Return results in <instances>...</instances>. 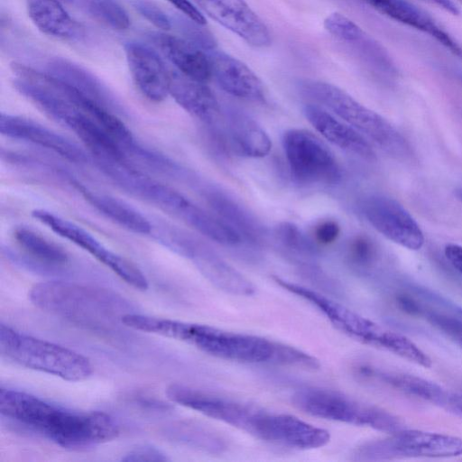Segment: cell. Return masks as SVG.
<instances>
[{"mask_svg":"<svg viewBox=\"0 0 462 462\" xmlns=\"http://www.w3.org/2000/svg\"><path fill=\"white\" fill-rule=\"evenodd\" d=\"M363 373L410 396L441 406L447 391L434 382L406 373L384 372L367 367Z\"/></svg>","mask_w":462,"mask_h":462,"instance_id":"27","label":"cell"},{"mask_svg":"<svg viewBox=\"0 0 462 462\" xmlns=\"http://www.w3.org/2000/svg\"><path fill=\"white\" fill-rule=\"evenodd\" d=\"M380 14L423 32L462 59V47L425 11L408 0H363Z\"/></svg>","mask_w":462,"mask_h":462,"instance_id":"20","label":"cell"},{"mask_svg":"<svg viewBox=\"0 0 462 462\" xmlns=\"http://www.w3.org/2000/svg\"><path fill=\"white\" fill-rule=\"evenodd\" d=\"M325 29L337 39L351 43L360 38L365 32L346 16L333 13L324 20Z\"/></svg>","mask_w":462,"mask_h":462,"instance_id":"34","label":"cell"},{"mask_svg":"<svg viewBox=\"0 0 462 462\" xmlns=\"http://www.w3.org/2000/svg\"><path fill=\"white\" fill-rule=\"evenodd\" d=\"M300 91L312 103L347 123L390 156L407 160L412 155L408 141L390 122L339 87L321 80L306 79L300 83Z\"/></svg>","mask_w":462,"mask_h":462,"instance_id":"3","label":"cell"},{"mask_svg":"<svg viewBox=\"0 0 462 462\" xmlns=\"http://www.w3.org/2000/svg\"><path fill=\"white\" fill-rule=\"evenodd\" d=\"M134 9L157 28L167 31L172 26V19L151 0H132Z\"/></svg>","mask_w":462,"mask_h":462,"instance_id":"35","label":"cell"},{"mask_svg":"<svg viewBox=\"0 0 462 462\" xmlns=\"http://www.w3.org/2000/svg\"><path fill=\"white\" fill-rule=\"evenodd\" d=\"M462 455V438L419 430L402 429L388 437L359 446L354 460L378 461L416 457H453Z\"/></svg>","mask_w":462,"mask_h":462,"instance_id":"7","label":"cell"},{"mask_svg":"<svg viewBox=\"0 0 462 462\" xmlns=\"http://www.w3.org/2000/svg\"><path fill=\"white\" fill-rule=\"evenodd\" d=\"M123 461H166L169 458L160 449L152 446H140L130 450Z\"/></svg>","mask_w":462,"mask_h":462,"instance_id":"37","label":"cell"},{"mask_svg":"<svg viewBox=\"0 0 462 462\" xmlns=\"http://www.w3.org/2000/svg\"><path fill=\"white\" fill-rule=\"evenodd\" d=\"M1 415L63 448L79 450L110 441L119 434L116 421L103 411H75L32 394L0 389Z\"/></svg>","mask_w":462,"mask_h":462,"instance_id":"1","label":"cell"},{"mask_svg":"<svg viewBox=\"0 0 462 462\" xmlns=\"http://www.w3.org/2000/svg\"><path fill=\"white\" fill-rule=\"evenodd\" d=\"M377 248L366 236H354L346 250V260L350 267L362 271L370 268L376 260Z\"/></svg>","mask_w":462,"mask_h":462,"instance_id":"31","label":"cell"},{"mask_svg":"<svg viewBox=\"0 0 462 462\" xmlns=\"http://www.w3.org/2000/svg\"><path fill=\"white\" fill-rule=\"evenodd\" d=\"M59 1H60V2L69 3V2H71V1H73V0H59Z\"/></svg>","mask_w":462,"mask_h":462,"instance_id":"43","label":"cell"},{"mask_svg":"<svg viewBox=\"0 0 462 462\" xmlns=\"http://www.w3.org/2000/svg\"><path fill=\"white\" fill-rule=\"evenodd\" d=\"M303 114L316 131L329 143L363 159H374L375 154L368 140L328 109L310 103L303 107Z\"/></svg>","mask_w":462,"mask_h":462,"instance_id":"18","label":"cell"},{"mask_svg":"<svg viewBox=\"0 0 462 462\" xmlns=\"http://www.w3.org/2000/svg\"><path fill=\"white\" fill-rule=\"evenodd\" d=\"M210 18L256 48L271 44L268 27L245 0H193Z\"/></svg>","mask_w":462,"mask_h":462,"instance_id":"12","label":"cell"},{"mask_svg":"<svg viewBox=\"0 0 462 462\" xmlns=\"http://www.w3.org/2000/svg\"><path fill=\"white\" fill-rule=\"evenodd\" d=\"M202 192L215 214L231 226L243 239L255 245L264 241L267 236L265 226L231 195L214 186L205 188Z\"/></svg>","mask_w":462,"mask_h":462,"instance_id":"23","label":"cell"},{"mask_svg":"<svg viewBox=\"0 0 462 462\" xmlns=\"http://www.w3.org/2000/svg\"><path fill=\"white\" fill-rule=\"evenodd\" d=\"M183 38L200 48L206 52L217 49V42L210 32L204 29L202 24L196 23L188 16H177L173 19Z\"/></svg>","mask_w":462,"mask_h":462,"instance_id":"33","label":"cell"},{"mask_svg":"<svg viewBox=\"0 0 462 462\" xmlns=\"http://www.w3.org/2000/svg\"><path fill=\"white\" fill-rule=\"evenodd\" d=\"M30 300L42 310L86 325H97L117 315L125 303L110 291L61 281L33 285Z\"/></svg>","mask_w":462,"mask_h":462,"instance_id":"5","label":"cell"},{"mask_svg":"<svg viewBox=\"0 0 462 462\" xmlns=\"http://www.w3.org/2000/svg\"><path fill=\"white\" fill-rule=\"evenodd\" d=\"M170 94L184 110L205 124L214 125L221 116L220 105L205 82L171 71Z\"/></svg>","mask_w":462,"mask_h":462,"instance_id":"22","label":"cell"},{"mask_svg":"<svg viewBox=\"0 0 462 462\" xmlns=\"http://www.w3.org/2000/svg\"><path fill=\"white\" fill-rule=\"evenodd\" d=\"M184 256L189 258L219 290L237 296L254 293L255 288L251 281L209 246L191 238Z\"/></svg>","mask_w":462,"mask_h":462,"instance_id":"17","label":"cell"},{"mask_svg":"<svg viewBox=\"0 0 462 462\" xmlns=\"http://www.w3.org/2000/svg\"><path fill=\"white\" fill-rule=\"evenodd\" d=\"M13 236L28 256L42 264L60 266L69 262V255L62 247L31 228L16 227Z\"/></svg>","mask_w":462,"mask_h":462,"instance_id":"29","label":"cell"},{"mask_svg":"<svg viewBox=\"0 0 462 462\" xmlns=\"http://www.w3.org/2000/svg\"><path fill=\"white\" fill-rule=\"evenodd\" d=\"M291 401L303 412L328 420L368 427L388 434L404 428L402 421L389 411L337 391L301 389L292 395Z\"/></svg>","mask_w":462,"mask_h":462,"instance_id":"6","label":"cell"},{"mask_svg":"<svg viewBox=\"0 0 462 462\" xmlns=\"http://www.w3.org/2000/svg\"><path fill=\"white\" fill-rule=\"evenodd\" d=\"M184 15L188 16L196 23L204 25L206 19L203 14L189 0H167Z\"/></svg>","mask_w":462,"mask_h":462,"instance_id":"39","label":"cell"},{"mask_svg":"<svg viewBox=\"0 0 462 462\" xmlns=\"http://www.w3.org/2000/svg\"><path fill=\"white\" fill-rule=\"evenodd\" d=\"M428 319L440 331L462 345V320L448 315L430 313Z\"/></svg>","mask_w":462,"mask_h":462,"instance_id":"36","label":"cell"},{"mask_svg":"<svg viewBox=\"0 0 462 462\" xmlns=\"http://www.w3.org/2000/svg\"><path fill=\"white\" fill-rule=\"evenodd\" d=\"M48 73L77 90L89 100L122 116L125 111L119 100L94 74L65 59L56 58L48 65Z\"/></svg>","mask_w":462,"mask_h":462,"instance_id":"19","label":"cell"},{"mask_svg":"<svg viewBox=\"0 0 462 462\" xmlns=\"http://www.w3.org/2000/svg\"><path fill=\"white\" fill-rule=\"evenodd\" d=\"M178 217L201 235L218 244L234 246L239 245L243 240L241 236L226 222L190 200Z\"/></svg>","mask_w":462,"mask_h":462,"instance_id":"28","label":"cell"},{"mask_svg":"<svg viewBox=\"0 0 462 462\" xmlns=\"http://www.w3.org/2000/svg\"><path fill=\"white\" fill-rule=\"evenodd\" d=\"M127 64L139 91L149 100L160 102L170 94V72L158 54L146 45L125 46Z\"/></svg>","mask_w":462,"mask_h":462,"instance_id":"16","label":"cell"},{"mask_svg":"<svg viewBox=\"0 0 462 462\" xmlns=\"http://www.w3.org/2000/svg\"><path fill=\"white\" fill-rule=\"evenodd\" d=\"M32 216L60 236L89 253L127 284L140 291L148 289L145 275L134 263L106 248L83 227L42 208L34 209Z\"/></svg>","mask_w":462,"mask_h":462,"instance_id":"10","label":"cell"},{"mask_svg":"<svg viewBox=\"0 0 462 462\" xmlns=\"http://www.w3.org/2000/svg\"><path fill=\"white\" fill-rule=\"evenodd\" d=\"M208 54L212 77L225 92L248 101L265 100L266 91L263 83L246 64L217 49Z\"/></svg>","mask_w":462,"mask_h":462,"instance_id":"14","label":"cell"},{"mask_svg":"<svg viewBox=\"0 0 462 462\" xmlns=\"http://www.w3.org/2000/svg\"><path fill=\"white\" fill-rule=\"evenodd\" d=\"M444 254L450 264L462 275V246L448 244L445 246Z\"/></svg>","mask_w":462,"mask_h":462,"instance_id":"41","label":"cell"},{"mask_svg":"<svg viewBox=\"0 0 462 462\" xmlns=\"http://www.w3.org/2000/svg\"><path fill=\"white\" fill-rule=\"evenodd\" d=\"M282 149L291 177L305 185H332L341 179L339 163L328 145L313 133L291 128L284 132Z\"/></svg>","mask_w":462,"mask_h":462,"instance_id":"9","label":"cell"},{"mask_svg":"<svg viewBox=\"0 0 462 462\" xmlns=\"http://www.w3.org/2000/svg\"><path fill=\"white\" fill-rule=\"evenodd\" d=\"M274 234L287 248L304 254H315L316 244L291 222H281L275 227Z\"/></svg>","mask_w":462,"mask_h":462,"instance_id":"32","label":"cell"},{"mask_svg":"<svg viewBox=\"0 0 462 462\" xmlns=\"http://www.w3.org/2000/svg\"><path fill=\"white\" fill-rule=\"evenodd\" d=\"M148 37L179 72L201 82L212 77L208 52L188 40L163 32H150Z\"/></svg>","mask_w":462,"mask_h":462,"instance_id":"21","label":"cell"},{"mask_svg":"<svg viewBox=\"0 0 462 462\" xmlns=\"http://www.w3.org/2000/svg\"><path fill=\"white\" fill-rule=\"evenodd\" d=\"M28 14L43 33L64 40L79 36L80 27L59 0H27Z\"/></svg>","mask_w":462,"mask_h":462,"instance_id":"26","label":"cell"},{"mask_svg":"<svg viewBox=\"0 0 462 462\" xmlns=\"http://www.w3.org/2000/svg\"><path fill=\"white\" fill-rule=\"evenodd\" d=\"M0 133L9 138L26 141L46 148L76 163H84L88 161L87 154L78 144L23 116L2 113Z\"/></svg>","mask_w":462,"mask_h":462,"instance_id":"15","label":"cell"},{"mask_svg":"<svg viewBox=\"0 0 462 462\" xmlns=\"http://www.w3.org/2000/svg\"><path fill=\"white\" fill-rule=\"evenodd\" d=\"M74 185L92 207L120 226L140 235H148L152 232L151 222L125 202L108 195L88 190L77 181Z\"/></svg>","mask_w":462,"mask_h":462,"instance_id":"25","label":"cell"},{"mask_svg":"<svg viewBox=\"0 0 462 462\" xmlns=\"http://www.w3.org/2000/svg\"><path fill=\"white\" fill-rule=\"evenodd\" d=\"M361 211L367 222L382 236L409 250H419L425 238L421 228L394 199L372 195L361 203Z\"/></svg>","mask_w":462,"mask_h":462,"instance_id":"11","label":"cell"},{"mask_svg":"<svg viewBox=\"0 0 462 462\" xmlns=\"http://www.w3.org/2000/svg\"><path fill=\"white\" fill-rule=\"evenodd\" d=\"M79 1L88 14L112 29L122 31L130 25L128 14L116 0Z\"/></svg>","mask_w":462,"mask_h":462,"instance_id":"30","label":"cell"},{"mask_svg":"<svg viewBox=\"0 0 462 462\" xmlns=\"http://www.w3.org/2000/svg\"><path fill=\"white\" fill-rule=\"evenodd\" d=\"M257 439L286 448L306 450L324 447L329 442L330 434L328 430L296 416L266 411Z\"/></svg>","mask_w":462,"mask_h":462,"instance_id":"13","label":"cell"},{"mask_svg":"<svg viewBox=\"0 0 462 462\" xmlns=\"http://www.w3.org/2000/svg\"><path fill=\"white\" fill-rule=\"evenodd\" d=\"M340 234V226L334 220H323L314 228L315 240L320 245L334 243Z\"/></svg>","mask_w":462,"mask_h":462,"instance_id":"38","label":"cell"},{"mask_svg":"<svg viewBox=\"0 0 462 462\" xmlns=\"http://www.w3.org/2000/svg\"><path fill=\"white\" fill-rule=\"evenodd\" d=\"M0 354L12 363L61 379L78 382L93 371L90 361L65 346L0 325Z\"/></svg>","mask_w":462,"mask_h":462,"instance_id":"4","label":"cell"},{"mask_svg":"<svg viewBox=\"0 0 462 462\" xmlns=\"http://www.w3.org/2000/svg\"><path fill=\"white\" fill-rule=\"evenodd\" d=\"M274 281L284 290L310 302L338 330L369 346L396 354L403 335L387 329L321 293L280 277Z\"/></svg>","mask_w":462,"mask_h":462,"instance_id":"8","label":"cell"},{"mask_svg":"<svg viewBox=\"0 0 462 462\" xmlns=\"http://www.w3.org/2000/svg\"><path fill=\"white\" fill-rule=\"evenodd\" d=\"M440 407L462 419V394L447 392Z\"/></svg>","mask_w":462,"mask_h":462,"instance_id":"40","label":"cell"},{"mask_svg":"<svg viewBox=\"0 0 462 462\" xmlns=\"http://www.w3.org/2000/svg\"><path fill=\"white\" fill-rule=\"evenodd\" d=\"M224 119L227 140L237 154L262 158L270 152L271 138L245 112L236 107H227L224 111Z\"/></svg>","mask_w":462,"mask_h":462,"instance_id":"24","label":"cell"},{"mask_svg":"<svg viewBox=\"0 0 462 462\" xmlns=\"http://www.w3.org/2000/svg\"><path fill=\"white\" fill-rule=\"evenodd\" d=\"M456 196L460 201H462V189H458L456 190Z\"/></svg>","mask_w":462,"mask_h":462,"instance_id":"42","label":"cell"},{"mask_svg":"<svg viewBox=\"0 0 462 462\" xmlns=\"http://www.w3.org/2000/svg\"><path fill=\"white\" fill-rule=\"evenodd\" d=\"M157 333L179 340L225 360L316 369L319 361L294 346L266 337L223 330L215 327L162 318Z\"/></svg>","mask_w":462,"mask_h":462,"instance_id":"2","label":"cell"}]
</instances>
